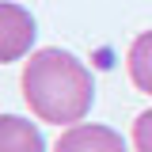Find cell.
Masks as SVG:
<instances>
[{"label": "cell", "instance_id": "6da1fadb", "mask_svg": "<svg viewBox=\"0 0 152 152\" xmlns=\"http://www.w3.org/2000/svg\"><path fill=\"white\" fill-rule=\"evenodd\" d=\"M23 99L27 107L53 126H76L84 122L95 103V80L88 65L69 50H38L23 69Z\"/></svg>", "mask_w": 152, "mask_h": 152}, {"label": "cell", "instance_id": "7a4b0ae2", "mask_svg": "<svg viewBox=\"0 0 152 152\" xmlns=\"http://www.w3.org/2000/svg\"><path fill=\"white\" fill-rule=\"evenodd\" d=\"M34 15L23 8V4H8L0 0V65H12V61H23L34 46Z\"/></svg>", "mask_w": 152, "mask_h": 152}, {"label": "cell", "instance_id": "3957f363", "mask_svg": "<svg viewBox=\"0 0 152 152\" xmlns=\"http://www.w3.org/2000/svg\"><path fill=\"white\" fill-rule=\"evenodd\" d=\"M53 152H129L126 148V137L110 126H99V122H76L57 137Z\"/></svg>", "mask_w": 152, "mask_h": 152}, {"label": "cell", "instance_id": "277c9868", "mask_svg": "<svg viewBox=\"0 0 152 152\" xmlns=\"http://www.w3.org/2000/svg\"><path fill=\"white\" fill-rule=\"evenodd\" d=\"M0 152H46L42 129L31 118L0 114Z\"/></svg>", "mask_w": 152, "mask_h": 152}, {"label": "cell", "instance_id": "5b68a950", "mask_svg": "<svg viewBox=\"0 0 152 152\" xmlns=\"http://www.w3.org/2000/svg\"><path fill=\"white\" fill-rule=\"evenodd\" d=\"M126 65H129V80L137 84V91L152 95V31H145V34L133 38Z\"/></svg>", "mask_w": 152, "mask_h": 152}, {"label": "cell", "instance_id": "8992f818", "mask_svg": "<svg viewBox=\"0 0 152 152\" xmlns=\"http://www.w3.org/2000/svg\"><path fill=\"white\" fill-rule=\"evenodd\" d=\"M133 145H137V152H152V110L137 114V122H133Z\"/></svg>", "mask_w": 152, "mask_h": 152}]
</instances>
